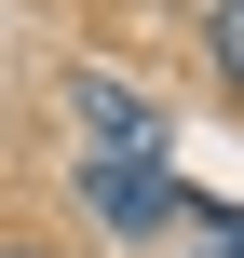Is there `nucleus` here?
<instances>
[{
    "label": "nucleus",
    "mask_w": 244,
    "mask_h": 258,
    "mask_svg": "<svg viewBox=\"0 0 244 258\" xmlns=\"http://www.w3.org/2000/svg\"><path fill=\"white\" fill-rule=\"evenodd\" d=\"M82 204H95L109 231H177V218H204L163 163H82Z\"/></svg>",
    "instance_id": "1"
},
{
    "label": "nucleus",
    "mask_w": 244,
    "mask_h": 258,
    "mask_svg": "<svg viewBox=\"0 0 244 258\" xmlns=\"http://www.w3.org/2000/svg\"><path fill=\"white\" fill-rule=\"evenodd\" d=\"M68 109H82V163H163V109H149V95H122V82H82Z\"/></svg>",
    "instance_id": "2"
},
{
    "label": "nucleus",
    "mask_w": 244,
    "mask_h": 258,
    "mask_svg": "<svg viewBox=\"0 0 244 258\" xmlns=\"http://www.w3.org/2000/svg\"><path fill=\"white\" fill-rule=\"evenodd\" d=\"M204 54H217V82H244V0H217V14H204Z\"/></svg>",
    "instance_id": "3"
}]
</instances>
